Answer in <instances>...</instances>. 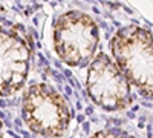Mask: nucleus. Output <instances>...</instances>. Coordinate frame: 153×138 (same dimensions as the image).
I'll return each instance as SVG.
<instances>
[{"instance_id": "nucleus-2", "label": "nucleus", "mask_w": 153, "mask_h": 138, "mask_svg": "<svg viewBox=\"0 0 153 138\" xmlns=\"http://www.w3.org/2000/svg\"><path fill=\"white\" fill-rule=\"evenodd\" d=\"M52 37L57 55L72 68H86L100 45L97 22L81 11H68L58 16Z\"/></svg>"}, {"instance_id": "nucleus-5", "label": "nucleus", "mask_w": 153, "mask_h": 138, "mask_svg": "<svg viewBox=\"0 0 153 138\" xmlns=\"http://www.w3.org/2000/svg\"><path fill=\"white\" fill-rule=\"evenodd\" d=\"M31 46L20 31L0 26V97L17 94L26 83Z\"/></svg>"}, {"instance_id": "nucleus-3", "label": "nucleus", "mask_w": 153, "mask_h": 138, "mask_svg": "<svg viewBox=\"0 0 153 138\" xmlns=\"http://www.w3.org/2000/svg\"><path fill=\"white\" fill-rule=\"evenodd\" d=\"M22 117L29 131L46 138H60L71 123V110L52 86L37 83L23 94Z\"/></svg>"}, {"instance_id": "nucleus-1", "label": "nucleus", "mask_w": 153, "mask_h": 138, "mask_svg": "<svg viewBox=\"0 0 153 138\" xmlns=\"http://www.w3.org/2000/svg\"><path fill=\"white\" fill-rule=\"evenodd\" d=\"M115 65L139 94L152 97V34L138 25L120 28L110 40Z\"/></svg>"}, {"instance_id": "nucleus-4", "label": "nucleus", "mask_w": 153, "mask_h": 138, "mask_svg": "<svg viewBox=\"0 0 153 138\" xmlns=\"http://www.w3.org/2000/svg\"><path fill=\"white\" fill-rule=\"evenodd\" d=\"M86 91L97 106L109 112L123 110L133 103L132 84L104 52L95 54L87 65Z\"/></svg>"}, {"instance_id": "nucleus-6", "label": "nucleus", "mask_w": 153, "mask_h": 138, "mask_svg": "<svg viewBox=\"0 0 153 138\" xmlns=\"http://www.w3.org/2000/svg\"><path fill=\"white\" fill-rule=\"evenodd\" d=\"M91 138H135L133 135H130L129 132H126L123 129H103V131H98L97 134H94Z\"/></svg>"}, {"instance_id": "nucleus-7", "label": "nucleus", "mask_w": 153, "mask_h": 138, "mask_svg": "<svg viewBox=\"0 0 153 138\" xmlns=\"http://www.w3.org/2000/svg\"><path fill=\"white\" fill-rule=\"evenodd\" d=\"M0 138H3V124H2V120H0Z\"/></svg>"}]
</instances>
